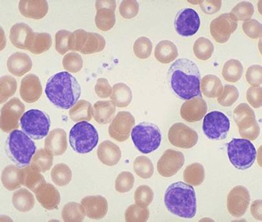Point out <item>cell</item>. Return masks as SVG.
Masks as SVG:
<instances>
[{
    "mask_svg": "<svg viewBox=\"0 0 262 222\" xmlns=\"http://www.w3.org/2000/svg\"><path fill=\"white\" fill-rule=\"evenodd\" d=\"M52 44V38L49 34L33 32L26 43L25 50L35 54H40L48 50Z\"/></svg>",
    "mask_w": 262,
    "mask_h": 222,
    "instance_id": "cell-22",
    "label": "cell"
},
{
    "mask_svg": "<svg viewBox=\"0 0 262 222\" xmlns=\"http://www.w3.org/2000/svg\"><path fill=\"white\" fill-rule=\"evenodd\" d=\"M137 204L130 205L126 209L125 214L126 222H146L149 214L146 207Z\"/></svg>",
    "mask_w": 262,
    "mask_h": 222,
    "instance_id": "cell-37",
    "label": "cell"
},
{
    "mask_svg": "<svg viewBox=\"0 0 262 222\" xmlns=\"http://www.w3.org/2000/svg\"><path fill=\"white\" fill-rule=\"evenodd\" d=\"M32 63L30 57L26 54L16 52L8 58L7 66L9 71L16 76L20 77L31 69Z\"/></svg>",
    "mask_w": 262,
    "mask_h": 222,
    "instance_id": "cell-21",
    "label": "cell"
},
{
    "mask_svg": "<svg viewBox=\"0 0 262 222\" xmlns=\"http://www.w3.org/2000/svg\"><path fill=\"white\" fill-rule=\"evenodd\" d=\"M132 138L135 146L141 152L148 154L156 150L160 145L161 135L155 124L146 122L139 123L133 129Z\"/></svg>",
    "mask_w": 262,
    "mask_h": 222,
    "instance_id": "cell-6",
    "label": "cell"
},
{
    "mask_svg": "<svg viewBox=\"0 0 262 222\" xmlns=\"http://www.w3.org/2000/svg\"><path fill=\"white\" fill-rule=\"evenodd\" d=\"M105 45V40L102 35L96 33L88 32L80 52L83 54L99 52L103 50Z\"/></svg>",
    "mask_w": 262,
    "mask_h": 222,
    "instance_id": "cell-27",
    "label": "cell"
},
{
    "mask_svg": "<svg viewBox=\"0 0 262 222\" xmlns=\"http://www.w3.org/2000/svg\"><path fill=\"white\" fill-rule=\"evenodd\" d=\"M221 0L203 1L201 7L203 11L208 14H212L217 12L221 6Z\"/></svg>",
    "mask_w": 262,
    "mask_h": 222,
    "instance_id": "cell-49",
    "label": "cell"
},
{
    "mask_svg": "<svg viewBox=\"0 0 262 222\" xmlns=\"http://www.w3.org/2000/svg\"><path fill=\"white\" fill-rule=\"evenodd\" d=\"M51 176L52 180L56 185L59 186L66 185L71 181L72 177L71 171L65 164L61 163L55 166L52 170Z\"/></svg>",
    "mask_w": 262,
    "mask_h": 222,
    "instance_id": "cell-34",
    "label": "cell"
},
{
    "mask_svg": "<svg viewBox=\"0 0 262 222\" xmlns=\"http://www.w3.org/2000/svg\"><path fill=\"white\" fill-rule=\"evenodd\" d=\"M193 49L194 53L198 58L205 60L211 57L214 50V47L209 40L201 37L195 41Z\"/></svg>",
    "mask_w": 262,
    "mask_h": 222,
    "instance_id": "cell-36",
    "label": "cell"
},
{
    "mask_svg": "<svg viewBox=\"0 0 262 222\" xmlns=\"http://www.w3.org/2000/svg\"><path fill=\"white\" fill-rule=\"evenodd\" d=\"M243 30L245 33L249 37L256 39L262 35V25L254 19L248 20L243 24Z\"/></svg>",
    "mask_w": 262,
    "mask_h": 222,
    "instance_id": "cell-46",
    "label": "cell"
},
{
    "mask_svg": "<svg viewBox=\"0 0 262 222\" xmlns=\"http://www.w3.org/2000/svg\"><path fill=\"white\" fill-rule=\"evenodd\" d=\"M132 98L131 90L126 84L119 83L113 86L111 98L118 107L127 106L131 102Z\"/></svg>",
    "mask_w": 262,
    "mask_h": 222,
    "instance_id": "cell-28",
    "label": "cell"
},
{
    "mask_svg": "<svg viewBox=\"0 0 262 222\" xmlns=\"http://www.w3.org/2000/svg\"><path fill=\"white\" fill-rule=\"evenodd\" d=\"M152 42L148 38L141 36L138 38L135 42L133 51L135 55L140 59H144L149 57L152 51Z\"/></svg>",
    "mask_w": 262,
    "mask_h": 222,
    "instance_id": "cell-41",
    "label": "cell"
},
{
    "mask_svg": "<svg viewBox=\"0 0 262 222\" xmlns=\"http://www.w3.org/2000/svg\"><path fill=\"white\" fill-rule=\"evenodd\" d=\"M34 193L38 202L46 209L51 210L56 208L60 203V193L52 184L45 183Z\"/></svg>",
    "mask_w": 262,
    "mask_h": 222,
    "instance_id": "cell-18",
    "label": "cell"
},
{
    "mask_svg": "<svg viewBox=\"0 0 262 222\" xmlns=\"http://www.w3.org/2000/svg\"><path fill=\"white\" fill-rule=\"evenodd\" d=\"M99 138L96 129L85 121L75 124L70 129L69 135L71 146L74 151L80 154L91 151L97 145Z\"/></svg>",
    "mask_w": 262,
    "mask_h": 222,
    "instance_id": "cell-5",
    "label": "cell"
},
{
    "mask_svg": "<svg viewBox=\"0 0 262 222\" xmlns=\"http://www.w3.org/2000/svg\"><path fill=\"white\" fill-rule=\"evenodd\" d=\"M45 92L48 98L54 105L68 109L73 106L79 100L81 88L73 76L67 72L62 71L49 79Z\"/></svg>",
    "mask_w": 262,
    "mask_h": 222,
    "instance_id": "cell-2",
    "label": "cell"
},
{
    "mask_svg": "<svg viewBox=\"0 0 262 222\" xmlns=\"http://www.w3.org/2000/svg\"><path fill=\"white\" fill-rule=\"evenodd\" d=\"M21 177L22 184L35 193L46 182L43 177L40 174L27 168L23 172Z\"/></svg>",
    "mask_w": 262,
    "mask_h": 222,
    "instance_id": "cell-33",
    "label": "cell"
},
{
    "mask_svg": "<svg viewBox=\"0 0 262 222\" xmlns=\"http://www.w3.org/2000/svg\"><path fill=\"white\" fill-rule=\"evenodd\" d=\"M0 81L3 97L9 96L14 92L16 88V82L14 77L6 75L1 77Z\"/></svg>",
    "mask_w": 262,
    "mask_h": 222,
    "instance_id": "cell-47",
    "label": "cell"
},
{
    "mask_svg": "<svg viewBox=\"0 0 262 222\" xmlns=\"http://www.w3.org/2000/svg\"><path fill=\"white\" fill-rule=\"evenodd\" d=\"M20 123L23 131L35 140L40 139L46 136L50 125L47 115L36 109H31L26 112L21 117Z\"/></svg>",
    "mask_w": 262,
    "mask_h": 222,
    "instance_id": "cell-8",
    "label": "cell"
},
{
    "mask_svg": "<svg viewBox=\"0 0 262 222\" xmlns=\"http://www.w3.org/2000/svg\"><path fill=\"white\" fill-rule=\"evenodd\" d=\"M12 201L16 209L24 212L30 211L33 207L35 203V198L32 194L24 188L14 192Z\"/></svg>",
    "mask_w": 262,
    "mask_h": 222,
    "instance_id": "cell-26",
    "label": "cell"
},
{
    "mask_svg": "<svg viewBox=\"0 0 262 222\" xmlns=\"http://www.w3.org/2000/svg\"><path fill=\"white\" fill-rule=\"evenodd\" d=\"M19 170L13 166L5 168L2 174V181L5 188L12 191L20 188L22 185Z\"/></svg>",
    "mask_w": 262,
    "mask_h": 222,
    "instance_id": "cell-31",
    "label": "cell"
},
{
    "mask_svg": "<svg viewBox=\"0 0 262 222\" xmlns=\"http://www.w3.org/2000/svg\"><path fill=\"white\" fill-rule=\"evenodd\" d=\"M85 214L83 206L78 203L72 202L68 203L64 206L61 216L64 222H82Z\"/></svg>",
    "mask_w": 262,
    "mask_h": 222,
    "instance_id": "cell-29",
    "label": "cell"
},
{
    "mask_svg": "<svg viewBox=\"0 0 262 222\" xmlns=\"http://www.w3.org/2000/svg\"><path fill=\"white\" fill-rule=\"evenodd\" d=\"M134 117L129 112H118L110 124L108 129L110 136L119 142L124 141L129 138L130 131L134 125Z\"/></svg>",
    "mask_w": 262,
    "mask_h": 222,
    "instance_id": "cell-11",
    "label": "cell"
},
{
    "mask_svg": "<svg viewBox=\"0 0 262 222\" xmlns=\"http://www.w3.org/2000/svg\"><path fill=\"white\" fill-rule=\"evenodd\" d=\"M81 203L88 217L99 219L103 218L108 211V202L106 199L100 195L89 196L83 198Z\"/></svg>",
    "mask_w": 262,
    "mask_h": 222,
    "instance_id": "cell-17",
    "label": "cell"
},
{
    "mask_svg": "<svg viewBox=\"0 0 262 222\" xmlns=\"http://www.w3.org/2000/svg\"><path fill=\"white\" fill-rule=\"evenodd\" d=\"M33 32L32 29L27 24L23 23H17L10 29L9 39L16 47L25 50L26 43Z\"/></svg>",
    "mask_w": 262,
    "mask_h": 222,
    "instance_id": "cell-24",
    "label": "cell"
},
{
    "mask_svg": "<svg viewBox=\"0 0 262 222\" xmlns=\"http://www.w3.org/2000/svg\"><path fill=\"white\" fill-rule=\"evenodd\" d=\"M99 159L108 166L115 165L121 159V153L118 146L109 140H106L99 145L97 151Z\"/></svg>",
    "mask_w": 262,
    "mask_h": 222,
    "instance_id": "cell-20",
    "label": "cell"
},
{
    "mask_svg": "<svg viewBox=\"0 0 262 222\" xmlns=\"http://www.w3.org/2000/svg\"><path fill=\"white\" fill-rule=\"evenodd\" d=\"M154 197L152 190L148 186L142 185L138 187L134 194V199L136 204L147 207L151 202Z\"/></svg>",
    "mask_w": 262,
    "mask_h": 222,
    "instance_id": "cell-42",
    "label": "cell"
},
{
    "mask_svg": "<svg viewBox=\"0 0 262 222\" xmlns=\"http://www.w3.org/2000/svg\"><path fill=\"white\" fill-rule=\"evenodd\" d=\"M73 36V33L64 30L56 33L55 47L58 53L63 55L69 51H72Z\"/></svg>",
    "mask_w": 262,
    "mask_h": 222,
    "instance_id": "cell-35",
    "label": "cell"
},
{
    "mask_svg": "<svg viewBox=\"0 0 262 222\" xmlns=\"http://www.w3.org/2000/svg\"><path fill=\"white\" fill-rule=\"evenodd\" d=\"M119 9V13L123 17L130 19L138 14L139 5L136 0H123L121 3Z\"/></svg>",
    "mask_w": 262,
    "mask_h": 222,
    "instance_id": "cell-45",
    "label": "cell"
},
{
    "mask_svg": "<svg viewBox=\"0 0 262 222\" xmlns=\"http://www.w3.org/2000/svg\"><path fill=\"white\" fill-rule=\"evenodd\" d=\"M62 62L64 68L72 72L79 71L83 65V60L81 55L75 52L66 54L63 58Z\"/></svg>",
    "mask_w": 262,
    "mask_h": 222,
    "instance_id": "cell-44",
    "label": "cell"
},
{
    "mask_svg": "<svg viewBox=\"0 0 262 222\" xmlns=\"http://www.w3.org/2000/svg\"><path fill=\"white\" fill-rule=\"evenodd\" d=\"M172 144L176 147L189 149L197 143L198 136L193 130L183 124H177L170 129L168 134Z\"/></svg>",
    "mask_w": 262,
    "mask_h": 222,
    "instance_id": "cell-14",
    "label": "cell"
},
{
    "mask_svg": "<svg viewBox=\"0 0 262 222\" xmlns=\"http://www.w3.org/2000/svg\"><path fill=\"white\" fill-rule=\"evenodd\" d=\"M155 58L160 62L168 64L175 60L178 55L176 45L172 42L164 40L156 45L154 52Z\"/></svg>",
    "mask_w": 262,
    "mask_h": 222,
    "instance_id": "cell-23",
    "label": "cell"
},
{
    "mask_svg": "<svg viewBox=\"0 0 262 222\" xmlns=\"http://www.w3.org/2000/svg\"><path fill=\"white\" fill-rule=\"evenodd\" d=\"M254 12L252 4L243 1L238 3L232 10L230 14L237 20H246L250 19Z\"/></svg>",
    "mask_w": 262,
    "mask_h": 222,
    "instance_id": "cell-40",
    "label": "cell"
},
{
    "mask_svg": "<svg viewBox=\"0 0 262 222\" xmlns=\"http://www.w3.org/2000/svg\"><path fill=\"white\" fill-rule=\"evenodd\" d=\"M243 71V67L241 63L237 60L232 59L228 61L224 65L222 75L225 80L235 82L240 79Z\"/></svg>",
    "mask_w": 262,
    "mask_h": 222,
    "instance_id": "cell-32",
    "label": "cell"
},
{
    "mask_svg": "<svg viewBox=\"0 0 262 222\" xmlns=\"http://www.w3.org/2000/svg\"><path fill=\"white\" fill-rule=\"evenodd\" d=\"M6 153L18 167L29 164L36 147L34 142L24 131L15 129L9 134L5 144Z\"/></svg>",
    "mask_w": 262,
    "mask_h": 222,
    "instance_id": "cell-4",
    "label": "cell"
},
{
    "mask_svg": "<svg viewBox=\"0 0 262 222\" xmlns=\"http://www.w3.org/2000/svg\"><path fill=\"white\" fill-rule=\"evenodd\" d=\"M184 155L181 152L171 149L166 150L158 160L157 165L159 173L165 177L176 174L183 165Z\"/></svg>",
    "mask_w": 262,
    "mask_h": 222,
    "instance_id": "cell-15",
    "label": "cell"
},
{
    "mask_svg": "<svg viewBox=\"0 0 262 222\" xmlns=\"http://www.w3.org/2000/svg\"><path fill=\"white\" fill-rule=\"evenodd\" d=\"M168 73L172 89L180 97L189 100L200 95V74L192 61L179 59L171 65Z\"/></svg>",
    "mask_w": 262,
    "mask_h": 222,
    "instance_id": "cell-1",
    "label": "cell"
},
{
    "mask_svg": "<svg viewBox=\"0 0 262 222\" xmlns=\"http://www.w3.org/2000/svg\"><path fill=\"white\" fill-rule=\"evenodd\" d=\"M246 77L247 81L250 84H260L262 81V67L258 65L250 66L246 71Z\"/></svg>",
    "mask_w": 262,
    "mask_h": 222,
    "instance_id": "cell-48",
    "label": "cell"
},
{
    "mask_svg": "<svg viewBox=\"0 0 262 222\" xmlns=\"http://www.w3.org/2000/svg\"><path fill=\"white\" fill-rule=\"evenodd\" d=\"M134 181V176L131 173L126 171L122 172L115 180V189L120 193L127 192L133 188Z\"/></svg>",
    "mask_w": 262,
    "mask_h": 222,
    "instance_id": "cell-43",
    "label": "cell"
},
{
    "mask_svg": "<svg viewBox=\"0 0 262 222\" xmlns=\"http://www.w3.org/2000/svg\"><path fill=\"white\" fill-rule=\"evenodd\" d=\"M237 26V21L230 14H224L212 21L210 32L217 42L224 43L228 40Z\"/></svg>",
    "mask_w": 262,
    "mask_h": 222,
    "instance_id": "cell-12",
    "label": "cell"
},
{
    "mask_svg": "<svg viewBox=\"0 0 262 222\" xmlns=\"http://www.w3.org/2000/svg\"><path fill=\"white\" fill-rule=\"evenodd\" d=\"M134 168L136 174L144 179L150 178L153 174L154 168L150 159L144 156L137 157L134 163Z\"/></svg>",
    "mask_w": 262,
    "mask_h": 222,
    "instance_id": "cell-38",
    "label": "cell"
},
{
    "mask_svg": "<svg viewBox=\"0 0 262 222\" xmlns=\"http://www.w3.org/2000/svg\"><path fill=\"white\" fill-rule=\"evenodd\" d=\"M220 80L216 76L208 75L204 76L201 80L202 89L205 94L211 96L216 95L221 90Z\"/></svg>",
    "mask_w": 262,
    "mask_h": 222,
    "instance_id": "cell-39",
    "label": "cell"
},
{
    "mask_svg": "<svg viewBox=\"0 0 262 222\" xmlns=\"http://www.w3.org/2000/svg\"><path fill=\"white\" fill-rule=\"evenodd\" d=\"M164 202L169 212L181 217L191 218L196 214V198L194 188L182 181L174 183L168 187Z\"/></svg>",
    "mask_w": 262,
    "mask_h": 222,
    "instance_id": "cell-3",
    "label": "cell"
},
{
    "mask_svg": "<svg viewBox=\"0 0 262 222\" xmlns=\"http://www.w3.org/2000/svg\"><path fill=\"white\" fill-rule=\"evenodd\" d=\"M227 151L230 162L239 169L248 168L256 159L257 152L255 148L247 139H233L228 144Z\"/></svg>",
    "mask_w": 262,
    "mask_h": 222,
    "instance_id": "cell-7",
    "label": "cell"
},
{
    "mask_svg": "<svg viewBox=\"0 0 262 222\" xmlns=\"http://www.w3.org/2000/svg\"><path fill=\"white\" fill-rule=\"evenodd\" d=\"M204 168L198 163H194L188 166L183 172L184 181L194 186L201 184L204 180Z\"/></svg>",
    "mask_w": 262,
    "mask_h": 222,
    "instance_id": "cell-30",
    "label": "cell"
},
{
    "mask_svg": "<svg viewBox=\"0 0 262 222\" xmlns=\"http://www.w3.org/2000/svg\"><path fill=\"white\" fill-rule=\"evenodd\" d=\"M200 24L199 16L197 13L191 8L182 10L177 14L174 22L177 33L184 36L192 35L198 30Z\"/></svg>",
    "mask_w": 262,
    "mask_h": 222,
    "instance_id": "cell-13",
    "label": "cell"
},
{
    "mask_svg": "<svg viewBox=\"0 0 262 222\" xmlns=\"http://www.w3.org/2000/svg\"><path fill=\"white\" fill-rule=\"evenodd\" d=\"M19 9L21 14L27 18L40 19L47 13L48 5L46 0H20Z\"/></svg>",
    "mask_w": 262,
    "mask_h": 222,
    "instance_id": "cell-19",
    "label": "cell"
},
{
    "mask_svg": "<svg viewBox=\"0 0 262 222\" xmlns=\"http://www.w3.org/2000/svg\"><path fill=\"white\" fill-rule=\"evenodd\" d=\"M250 200L249 192L244 187L238 185L233 188L228 193L227 206L229 213L238 218L246 212Z\"/></svg>",
    "mask_w": 262,
    "mask_h": 222,
    "instance_id": "cell-10",
    "label": "cell"
},
{
    "mask_svg": "<svg viewBox=\"0 0 262 222\" xmlns=\"http://www.w3.org/2000/svg\"><path fill=\"white\" fill-rule=\"evenodd\" d=\"M20 94L25 98H36L41 92V85L39 78L33 74L26 75L22 79Z\"/></svg>",
    "mask_w": 262,
    "mask_h": 222,
    "instance_id": "cell-25",
    "label": "cell"
},
{
    "mask_svg": "<svg viewBox=\"0 0 262 222\" xmlns=\"http://www.w3.org/2000/svg\"><path fill=\"white\" fill-rule=\"evenodd\" d=\"M230 127L228 118L221 112L214 111L207 114L204 118L202 129L209 139L220 140L226 138Z\"/></svg>",
    "mask_w": 262,
    "mask_h": 222,
    "instance_id": "cell-9",
    "label": "cell"
},
{
    "mask_svg": "<svg viewBox=\"0 0 262 222\" xmlns=\"http://www.w3.org/2000/svg\"><path fill=\"white\" fill-rule=\"evenodd\" d=\"M116 6L115 0L96 1L95 22L99 29L107 31L113 27L116 21L114 12Z\"/></svg>",
    "mask_w": 262,
    "mask_h": 222,
    "instance_id": "cell-16",
    "label": "cell"
}]
</instances>
